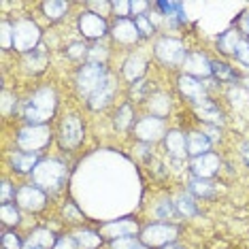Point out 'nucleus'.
Instances as JSON below:
<instances>
[{"label": "nucleus", "mask_w": 249, "mask_h": 249, "mask_svg": "<svg viewBox=\"0 0 249 249\" xmlns=\"http://www.w3.org/2000/svg\"><path fill=\"white\" fill-rule=\"evenodd\" d=\"M156 55L164 62V64L181 66L185 62V58H188V52H185V47L181 45V41L164 36L156 43Z\"/></svg>", "instance_id": "423d86ee"}, {"label": "nucleus", "mask_w": 249, "mask_h": 249, "mask_svg": "<svg viewBox=\"0 0 249 249\" xmlns=\"http://www.w3.org/2000/svg\"><path fill=\"white\" fill-rule=\"evenodd\" d=\"M18 202L26 211H41L45 207V192L36 185H24L18 192Z\"/></svg>", "instance_id": "f8f14e48"}, {"label": "nucleus", "mask_w": 249, "mask_h": 249, "mask_svg": "<svg viewBox=\"0 0 249 249\" xmlns=\"http://www.w3.org/2000/svg\"><path fill=\"white\" fill-rule=\"evenodd\" d=\"M107 77V71L103 64H86L81 71L77 72V89L81 96H92L98 86L105 81Z\"/></svg>", "instance_id": "39448f33"}, {"label": "nucleus", "mask_w": 249, "mask_h": 249, "mask_svg": "<svg viewBox=\"0 0 249 249\" xmlns=\"http://www.w3.org/2000/svg\"><path fill=\"white\" fill-rule=\"evenodd\" d=\"M194 109H196V115L200 117L202 122H209V124H213V126H219V124H222V113L217 111L215 105L207 103L202 107H194Z\"/></svg>", "instance_id": "393cba45"}, {"label": "nucleus", "mask_w": 249, "mask_h": 249, "mask_svg": "<svg viewBox=\"0 0 249 249\" xmlns=\"http://www.w3.org/2000/svg\"><path fill=\"white\" fill-rule=\"evenodd\" d=\"M239 26H241V30L245 32V35H249V11L247 13H243V18L239 21Z\"/></svg>", "instance_id": "de8ad7c7"}, {"label": "nucleus", "mask_w": 249, "mask_h": 249, "mask_svg": "<svg viewBox=\"0 0 249 249\" xmlns=\"http://www.w3.org/2000/svg\"><path fill=\"white\" fill-rule=\"evenodd\" d=\"M179 89H181V94H183L194 107H202V105L209 103L207 89H205V86H202V83L198 81L196 77H190V75L179 77Z\"/></svg>", "instance_id": "9d476101"}, {"label": "nucleus", "mask_w": 249, "mask_h": 249, "mask_svg": "<svg viewBox=\"0 0 249 249\" xmlns=\"http://www.w3.org/2000/svg\"><path fill=\"white\" fill-rule=\"evenodd\" d=\"M11 103H13V100H11V96L4 92V94H2V111H4V115H7V113L11 111Z\"/></svg>", "instance_id": "09e8293b"}, {"label": "nucleus", "mask_w": 249, "mask_h": 249, "mask_svg": "<svg viewBox=\"0 0 249 249\" xmlns=\"http://www.w3.org/2000/svg\"><path fill=\"white\" fill-rule=\"evenodd\" d=\"M26 243L35 245L36 249H53V245H55V236H53L49 230L38 228V230H35L30 236H28V241H26Z\"/></svg>", "instance_id": "412c9836"}, {"label": "nucleus", "mask_w": 249, "mask_h": 249, "mask_svg": "<svg viewBox=\"0 0 249 249\" xmlns=\"http://www.w3.org/2000/svg\"><path fill=\"white\" fill-rule=\"evenodd\" d=\"M211 71L213 77H217L219 81H234L236 75L232 72V69L228 64H222V62H211Z\"/></svg>", "instance_id": "c756f323"}, {"label": "nucleus", "mask_w": 249, "mask_h": 249, "mask_svg": "<svg viewBox=\"0 0 249 249\" xmlns=\"http://www.w3.org/2000/svg\"><path fill=\"white\" fill-rule=\"evenodd\" d=\"M134 24H137L141 36H149L154 35V24H151L149 18H145V15H141V18H134Z\"/></svg>", "instance_id": "e433bc0d"}, {"label": "nucleus", "mask_w": 249, "mask_h": 249, "mask_svg": "<svg viewBox=\"0 0 249 249\" xmlns=\"http://www.w3.org/2000/svg\"><path fill=\"white\" fill-rule=\"evenodd\" d=\"M66 179V166L60 160H41L36 164V168L32 171V183L43 192H55L60 190V185Z\"/></svg>", "instance_id": "f03ea898"}, {"label": "nucleus", "mask_w": 249, "mask_h": 249, "mask_svg": "<svg viewBox=\"0 0 249 249\" xmlns=\"http://www.w3.org/2000/svg\"><path fill=\"white\" fill-rule=\"evenodd\" d=\"M190 190H192V194H196V196H202V198H207V196H213V185L209 183L207 179H194L190 183Z\"/></svg>", "instance_id": "7c9ffc66"}, {"label": "nucleus", "mask_w": 249, "mask_h": 249, "mask_svg": "<svg viewBox=\"0 0 249 249\" xmlns=\"http://www.w3.org/2000/svg\"><path fill=\"white\" fill-rule=\"evenodd\" d=\"M177 211L181 215H185V217H194V215L198 213V209H196V202H194V198H192L190 194H179L177 198Z\"/></svg>", "instance_id": "cd10ccee"}, {"label": "nucleus", "mask_w": 249, "mask_h": 249, "mask_svg": "<svg viewBox=\"0 0 249 249\" xmlns=\"http://www.w3.org/2000/svg\"><path fill=\"white\" fill-rule=\"evenodd\" d=\"M89 9H98V11H107V9H111V2H89Z\"/></svg>", "instance_id": "8fccbe9b"}, {"label": "nucleus", "mask_w": 249, "mask_h": 249, "mask_svg": "<svg viewBox=\"0 0 249 249\" xmlns=\"http://www.w3.org/2000/svg\"><path fill=\"white\" fill-rule=\"evenodd\" d=\"M66 53H69V58H72V60H81V58H86V55L89 53V49L83 43H72L71 47L66 49Z\"/></svg>", "instance_id": "4c0bfd02"}, {"label": "nucleus", "mask_w": 249, "mask_h": 249, "mask_svg": "<svg viewBox=\"0 0 249 249\" xmlns=\"http://www.w3.org/2000/svg\"><path fill=\"white\" fill-rule=\"evenodd\" d=\"M145 72V60L139 58V55H132V58L126 60V64H124V75L130 81H137V79L143 77Z\"/></svg>", "instance_id": "5701e85b"}, {"label": "nucleus", "mask_w": 249, "mask_h": 249, "mask_svg": "<svg viewBox=\"0 0 249 249\" xmlns=\"http://www.w3.org/2000/svg\"><path fill=\"white\" fill-rule=\"evenodd\" d=\"M113 94H115V81L107 75L105 77V81L98 86V89L89 96V107H92L94 111H98V109H105L107 105L113 100Z\"/></svg>", "instance_id": "2eb2a0df"}, {"label": "nucleus", "mask_w": 249, "mask_h": 249, "mask_svg": "<svg viewBox=\"0 0 249 249\" xmlns=\"http://www.w3.org/2000/svg\"><path fill=\"white\" fill-rule=\"evenodd\" d=\"M0 219H2V226H15L19 224V211L15 209V205H2Z\"/></svg>", "instance_id": "2f4dec72"}, {"label": "nucleus", "mask_w": 249, "mask_h": 249, "mask_svg": "<svg viewBox=\"0 0 249 249\" xmlns=\"http://www.w3.org/2000/svg\"><path fill=\"white\" fill-rule=\"evenodd\" d=\"M13 188H11V183L9 181H2V205H11V198H13Z\"/></svg>", "instance_id": "c03bdc74"}, {"label": "nucleus", "mask_w": 249, "mask_h": 249, "mask_svg": "<svg viewBox=\"0 0 249 249\" xmlns=\"http://www.w3.org/2000/svg\"><path fill=\"white\" fill-rule=\"evenodd\" d=\"M241 156H243V160L249 164V141H245V143L241 145Z\"/></svg>", "instance_id": "3c124183"}, {"label": "nucleus", "mask_w": 249, "mask_h": 249, "mask_svg": "<svg viewBox=\"0 0 249 249\" xmlns=\"http://www.w3.org/2000/svg\"><path fill=\"white\" fill-rule=\"evenodd\" d=\"M38 38H41V32H38V26L30 19H21L13 26V47L18 52L30 53L38 47Z\"/></svg>", "instance_id": "7ed1b4c3"}, {"label": "nucleus", "mask_w": 249, "mask_h": 249, "mask_svg": "<svg viewBox=\"0 0 249 249\" xmlns=\"http://www.w3.org/2000/svg\"><path fill=\"white\" fill-rule=\"evenodd\" d=\"M236 60H241L243 64H247L249 66V41H245V38H241L239 45H236Z\"/></svg>", "instance_id": "58836bf2"}, {"label": "nucleus", "mask_w": 249, "mask_h": 249, "mask_svg": "<svg viewBox=\"0 0 249 249\" xmlns=\"http://www.w3.org/2000/svg\"><path fill=\"white\" fill-rule=\"evenodd\" d=\"M13 47V26L9 21H2V49Z\"/></svg>", "instance_id": "ea45409f"}, {"label": "nucleus", "mask_w": 249, "mask_h": 249, "mask_svg": "<svg viewBox=\"0 0 249 249\" xmlns=\"http://www.w3.org/2000/svg\"><path fill=\"white\" fill-rule=\"evenodd\" d=\"M2 249H24L15 232H2Z\"/></svg>", "instance_id": "c9c22d12"}, {"label": "nucleus", "mask_w": 249, "mask_h": 249, "mask_svg": "<svg viewBox=\"0 0 249 249\" xmlns=\"http://www.w3.org/2000/svg\"><path fill=\"white\" fill-rule=\"evenodd\" d=\"M134 134H137V139L143 141V143H156L164 134V120L162 117H156V115L143 117V120H139L137 126H134Z\"/></svg>", "instance_id": "6e6552de"}, {"label": "nucleus", "mask_w": 249, "mask_h": 249, "mask_svg": "<svg viewBox=\"0 0 249 249\" xmlns=\"http://www.w3.org/2000/svg\"><path fill=\"white\" fill-rule=\"evenodd\" d=\"M164 145H166V151L171 154L173 158H183L188 154V137L179 130H171L164 139Z\"/></svg>", "instance_id": "a211bd4d"}, {"label": "nucleus", "mask_w": 249, "mask_h": 249, "mask_svg": "<svg viewBox=\"0 0 249 249\" xmlns=\"http://www.w3.org/2000/svg\"><path fill=\"white\" fill-rule=\"evenodd\" d=\"M209 147H211V141L205 132H190L188 134V154L190 156H205L209 154Z\"/></svg>", "instance_id": "6ab92c4d"}, {"label": "nucleus", "mask_w": 249, "mask_h": 249, "mask_svg": "<svg viewBox=\"0 0 249 249\" xmlns=\"http://www.w3.org/2000/svg\"><path fill=\"white\" fill-rule=\"evenodd\" d=\"M43 11L47 15V19H60L62 15L69 11V2H62V0H49V2H43Z\"/></svg>", "instance_id": "bb28decb"}, {"label": "nucleus", "mask_w": 249, "mask_h": 249, "mask_svg": "<svg viewBox=\"0 0 249 249\" xmlns=\"http://www.w3.org/2000/svg\"><path fill=\"white\" fill-rule=\"evenodd\" d=\"M83 141V126L77 115H69L60 126V145L66 149H75Z\"/></svg>", "instance_id": "1a4fd4ad"}, {"label": "nucleus", "mask_w": 249, "mask_h": 249, "mask_svg": "<svg viewBox=\"0 0 249 249\" xmlns=\"http://www.w3.org/2000/svg\"><path fill=\"white\" fill-rule=\"evenodd\" d=\"M141 243L134 236H124V239L111 241V249H139Z\"/></svg>", "instance_id": "f704fd0d"}, {"label": "nucleus", "mask_w": 249, "mask_h": 249, "mask_svg": "<svg viewBox=\"0 0 249 249\" xmlns=\"http://www.w3.org/2000/svg\"><path fill=\"white\" fill-rule=\"evenodd\" d=\"M75 241L79 249H96L103 243V236H100V232L94 230H79L75 234Z\"/></svg>", "instance_id": "4be33fe9"}, {"label": "nucleus", "mask_w": 249, "mask_h": 249, "mask_svg": "<svg viewBox=\"0 0 249 249\" xmlns=\"http://www.w3.org/2000/svg\"><path fill=\"white\" fill-rule=\"evenodd\" d=\"M111 7L115 9V13L120 15V19H126V15L130 13V2H124V0H120V2H111Z\"/></svg>", "instance_id": "37998d69"}, {"label": "nucleus", "mask_w": 249, "mask_h": 249, "mask_svg": "<svg viewBox=\"0 0 249 249\" xmlns=\"http://www.w3.org/2000/svg\"><path fill=\"white\" fill-rule=\"evenodd\" d=\"M147 7H149V2H130V11H132L137 18H141V15H143V11H145Z\"/></svg>", "instance_id": "a18cd8bd"}, {"label": "nucleus", "mask_w": 249, "mask_h": 249, "mask_svg": "<svg viewBox=\"0 0 249 249\" xmlns=\"http://www.w3.org/2000/svg\"><path fill=\"white\" fill-rule=\"evenodd\" d=\"M139 232V224L134 219H117V222H111V224H105L100 228V234L103 236H109V239H124V236H132Z\"/></svg>", "instance_id": "ddd939ff"}, {"label": "nucleus", "mask_w": 249, "mask_h": 249, "mask_svg": "<svg viewBox=\"0 0 249 249\" xmlns=\"http://www.w3.org/2000/svg\"><path fill=\"white\" fill-rule=\"evenodd\" d=\"M79 30L88 38H100L107 32V21L98 13L88 11V13H81V18H79Z\"/></svg>", "instance_id": "9b49d317"}, {"label": "nucleus", "mask_w": 249, "mask_h": 249, "mask_svg": "<svg viewBox=\"0 0 249 249\" xmlns=\"http://www.w3.org/2000/svg\"><path fill=\"white\" fill-rule=\"evenodd\" d=\"M21 111H24L28 126H45V122L52 120L55 111V92L49 88L38 89L24 103Z\"/></svg>", "instance_id": "f257e3e1"}, {"label": "nucleus", "mask_w": 249, "mask_h": 249, "mask_svg": "<svg viewBox=\"0 0 249 249\" xmlns=\"http://www.w3.org/2000/svg\"><path fill=\"white\" fill-rule=\"evenodd\" d=\"M53 249H79V247H77L75 236H62V239L55 241Z\"/></svg>", "instance_id": "79ce46f5"}, {"label": "nucleus", "mask_w": 249, "mask_h": 249, "mask_svg": "<svg viewBox=\"0 0 249 249\" xmlns=\"http://www.w3.org/2000/svg\"><path fill=\"white\" fill-rule=\"evenodd\" d=\"M11 162H13V168L18 173H30L35 171L41 160H38V151H26V154H15Z\"/></svg>", "instance_id": "aec40b11"}, {"label": "nucleus", "mask_w": 249, "mask_h": 249, "mask_svg": "<svg viewBox=\"0 0 249 249\" xmlns=\"http://www.w3.org/2000/svg\"><path fill=\"white\" fill-rule=\"evenodd\" d=\"M113 36H115V41H120V43H134V41H139V36H141V32H139V28L137 24H134L132 19H117L115 21V26H113Z\"/></svg>", "instance_id": "f3484780"}, {"label": "nucleus", "mask_w": 249, "mask_h": 249, "mask_svg": "<svg viewBox=\"0 0 249 249\" xmlns=\"http://www.w3.org/2000/svg\"><path fill=\"white\" fill-rule=\"evenodd\" d=\"M64 213L71 217V222H77V219H81V215H79V211H77V209L72 207V205L66 207V209H64Z\"/></svg>", "instance_id": "49530a36"}, {"label": "nucleus", "mask_w": 249, "mask_h": 249, "mask_svg": "<svg viewBox=\"0 0 249 249\" xmlns=\"http://www.w3.org/2000/svg\"><path fill=\"white\" fill-rule=\"evenodd\" d=\"M219 168V158L215 154H205V156H198L192 162V173L196 175L198 179H209L217 173Z\"/></svg>", "instance_id": "4468645a"}, {"label": "nucleus", "mask_w": 249, "mask_h": 249, "mask_svg": "<svg viewBox=\"0 0 249 249\" xmlns=\"http://www.w3.org/2000/svg\"><path fill=\"white\" fill-rule=\"evenodd\" d=\"M149 105H151V113H154L156 117H162L168 113V109H171V98L164 94H156Z\"/></svg>", "instance_id": "c85d7f7f"}, {"label": "nucleus", "mask_w": 249, "mask_h": 249, "mask_svg": "<svg viewBox=\"0 0 249 249\" xmlns=\"http://www.w3.org/2000/svg\"><path fill=\"white\" fill-rule=\"evenodd\" d=\"M45 64H47V53H45V47H41V45H38L35 52L26 53V66H28V71L41 72L45 69Z\"/></svg>", "instance_id": "b1692460"}, {"label": "nucleus", "mask_w": 249, "mask_h": 249, "mask_svg": "<svg viewBox=\"0 0 249 249\" xmlns=\"http://www.w3.org/2000/svg\"><path fill=\"white\" fill-rule=\"evenodd\" d=\"M239 41H241L239 32H236V30H226L224 35L217 38V47L222 49L224 53H234V52H236V45H239Z\"/></svg>", "instance_id": "a878e982"}, {"label": "nucleus", "mask_w": 249, "mask_h": 249, "mask_svg": "<svg viewBox=\"0 0 249 249\" xmlns=\"http://www.w3.org/2000/svg\"><path fill=\"white\" fill-rule=\"evenodd\" d=\"M130 124H132V109H130L128 105H124L115 115V126H117V130H128Z\"/></svg>", "instance_id": "473e14b6"}, {"label": "nucleus", "mask_w": 249, "mask_h": 249, "mask_svg": "<svg viewBox=\"0 0 249 249\" xmlns=\"http://www.w3.org/2000/svg\"><path fill=\"white\" fill-rule=\"evenodd\" d=\"M156 213H158V217H162V219L173 217V215H175V207H173V202H171V200H162L160 205H158Z\"/></svg>", "instance_id": "a19ab883"}, {"label": "nucleus", "mask_w": 249, "mask_h": 249, "mask_svg": "<svg viewBox=\"0 0 249 249\" xmlns=\"http://www.w3.org/2000/svg\"><path fill=\"white\" fill-rule=\"evenodd\" d=\"M24 249H36L35 245H30V243H24Z\"/></svg>", "instance_id": "864d4df0"}, {"label": "nucleus", "mask_w": 249, "mask_h": 249, "mask_svg": "<svg viewBox=\"0 0 249 249\" xmlns=\"http://www.w3.org/2000/svg\"><path fill=\"white\" fill-rule=\"evenodd\" d=\"M52 141V130L47 126H26L19 130L18 143L21 149L28 151H38Z\"/></svg>", "instance_id": "0eeeda50"}, {"label": "nucleus", "mask_w": 249, "mask_h": 249, "mask_svg": "<svg viewBox=\"0 0 249 249\" xmlns=\"http://www.w3.org/2000/svg\"><path fill=\"white\" fill-rule=\"evenodd\" d=\"M177 226H171V224H151L141 232V241L143 245L147 247H166L175 243L177 239Z\"/></svg>", "instance_id": "20e7f679"}, {"label": "nucleus", "mask_w": 249, "mask_h": 249, "mask_svg": "<svg viewBox=\"0 0 249 249\" xmlns=\"http://www.w3.org/2000/svg\"><path fill=\"white\" fill-rule=\"evenodd\" d=\"M183 69L188 71L190 77H209L213 75L211 62L207 60V55L202 53H188V58L183 62Z\"/></svg>", "instance_id": "dca6fc26"}, {"label": "nucleus", "mask_w": 249, "mask_h": 249, "mask_svg": "<svg viewBox=\"0 0 249 249\" xmlns=\"http://www.w3.org/2000/svg\"><path fill=\"white\" fill-rule=\"evenodd\" d=\"M107 55L109 53H107L105 45H94L88 53V60H89V64H103V62L107 60Z\"/></svg>", "instance_id": "72a5a7b5"}, {"label": "nucleus", "mask_w": 249, "mask_h": 249, "mask_svg": "<svg viewBox=\"0 0 249 249\" xmlns=\"http://www.w3.org/2000/svg\"><path fill=\"white\" fill-rule=\"evenodd\" d=\"M162 249H183V247L177 245V243H171V245H166V247H162Z\"/></svg>", "instance_id": "603ef678"}]
</instances>
